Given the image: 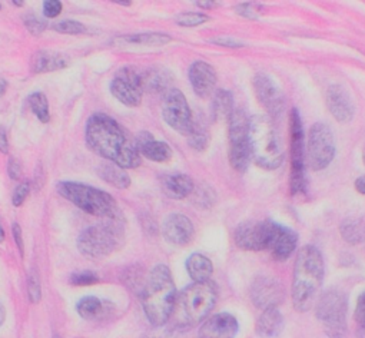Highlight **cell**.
Wrapping results in <instances>:
<instances>
[{
	"label": "cell",
	"mask_w": 365,
	"mask_h": 338,
	"mask_svg": "<svg viewBox=\"0 0 365 338\" xmlns=\"http://www.w3.org/2000/svg\"><path fill=\"white\" fill-rule=\"evenodd\" d=\"M85 139L92 152L123 169L136 168L142 162L135 140L122 125L105 113H93L88 119Z\"/></svg>",
	"instance_id": "obj_1"
},
{
	"label": "cell",
	"mask_w": 365,
	"mask_h": 338,
	"mask_svg": "<svg viewBox=\"0 0 365 338\" xmlns=\"http://www.w3.org/2000/svg\"><path fill=\"white\" fill-rule=\"evenodd\" d=\"M324 280V258L314 245L302 247L295 260L292 275V305L298 312H307L314 307Z\"/></svg>",
	"instance_id": "obj_2"
},
{
	"label": "cell",
	"mask_w": 365,
	"mask_h": 338,
	"mask_svg": "<svg viewBox=\"0 0 365 338\" xmlns=\"http://www.w3.org/2000/svg\"><path fill=\"white\" fill-rule=\"evenodd\" d=\"M176 297L170 270L162 264L153 267L142 288V307L153 327H162L170 319Z\"/></svg>",
	"instance_id": "obj_3"
},
{
	"label": "cell",
	"mask_w": 365,
	"mask_h": 338,
	"mask_svg": "<svg viewBox=\"0 0 365 338\" xmlns=\"http://www.w3.org/2000/svg\"><path fill=\"white\" fill-rule=\"evenodd\" d=\"M218 301V287L214 281L194 282L176 297L172 317L179 328L204 322ZM170 317V318H172Z\"/></svg>",
	"instance_id": "obj_4"
},
{
	"label": "cell",
	"mask_w": 365,
	"mask_h": 338,
	"mask_svg": "<svg viewBox=\"0 0 365 338\" xmlns=\"http://www.w3.org/2000/svg\"><path fill=\"white\" fill-rule=\"evenodd\" d=\"M56 190L65 200L89 215L103 220L123 217L116 200L99 188L73 181H62L56 185Z\"/></svg>",
	"instance_id": "obj_5"
},
{
	"label": "cell",
	"mask_w": 365,
	"mask_h": 338,
	"mask_svg": "<svg viewBox=\"0 0 365 338\" xmlns=\"http://www.w3.org/2000/svg\"><path fill=\"white\" fill-rule=\"evenodd\" d=\"M250 143L252 159L258 166L277 169L282 163V142L269 116L255 115L250 119Z\"/></svg>",
	"instance_id": "obj_6"
},
{
	"label": "cell",
	"mask_w": 365,
	"mask_h": 338,
	"mask_svg": "<svg viewBox=\"0 0 365 338\" xmlns=\"http://www.w3.org/2000/svg\"><path fill=\"white\" fill-rule=\"evenodd\" d=\"M123 240L125 220L119 217L83 230L78 238V248L85 257L103 258L120 248Z\"/></svg>",
	"instance_id": "obj_7"
},
{
	"label": "cell",
	"mask_w": 365,
	"mask_h": 338,
	"mask_svg": "<svg viewBox=\"0 0 365 338\" xmlns=\"http://www.w3.org/2000/svg\"><path fill=\"white\" fill-rule=\"evenodd\" d=\"M315 314L329 338H344L346 334L348 302L344 292L328 290L317 301Z\"/></svg>",
	"instance_id": "obj_8"
},
{
	"label": "cell",
	"mask_w": 365,
	"mask_h": 338,
	"mask_svg": "<svg viewBox=\"0 0 365 338\" xmlns=\"http://www.w3.org/2000/svg\"><path fill=\"white\" fill-rule=\"evenodd\" d=\"M250 119L242 109H235L230 118V163L235 171L244 174L251 160Z\"/></svg>",
	"instance_id": "obj_9"
},
{
	"label": "cell",
	"mask_w": 365,
	"mask_h": 338,
	"mask_svg": "<svg viewBox=\"0 0 365 338\" xmlns=\"http://www.w3.org/2000/svg\"><path fill=\"white\" fill-rule=\"evenodd\" d=\"M291 132V180L289 188L292 195L305 191V155H304V126L299 111L294 108L289 115Z\"/></svg>",
	"instance_id": "obj_10"
},
{
	"label": "cell",
	"mask_w": 365,
	"mask_h": 338,
	"mask_svg": "<svg viewBox=\"0 0 365 338\" xmlns=\"http://www.w3.org/2000/svg\"><path fill=\"white\" fill-rule=\"evenodd\" d=\"M308 163L315 171L325 169L335 156V142L331 128L324 122H317L308 132L307 143Z\"/></svg>",
	"instance_id": "obj_11"
},
{
	"label": "cell",
	"mask_w": 365,
	"mask_h": 338,
	"mask_svg": "<svg viewBox=\"0 0 365 338\" xmlns=\"http://www.w3.org/2000/svg\"><path fill=\"white\" fill-rule=\"evenodd\" d=\"M162 116L173 130L182 135H188L194 123L192 112L185 95L175 88L169 89L163 96Z\"/></svg>",
	"instance_id": "obj_12"
},
{
	"label": "cell",
	"mask_w": 365,
	"mask_h": 338,
	"mask_svg": "<svg viewBox=\"0 0 365 338\" xmlns=\"http://www.w3.org/2000/svg\"><path fill=\"white\" fill-rule=\"evenodd\" d=\"M278 224L269 220L265 221H247L238 225L234 234L235 244L241 250L262 251L268 250Z\"/></svg>",
	"instance_id": "obj_13"
},
{
	"label": "cell",
	"mask_w": 365,
	"mask_h": 338,
	"mask_svg": "<svg viewBox=\"0 0 365 338\" xmlns=\"http://www.w3.org/2000/svg\"><path fill=\"white\" fill-rule=\"evenodd\" d=\"M110 93L125 106H139L143 95L142 75L129 66L119 69L110 81Z\"/></svg>",
	"instance_id": "obj_14"
},
{
	"label": "cell",
	"mask_w": 365,
	"mask_h": 338,
	"mask_svg": "<svg viewBox=\"0 0 365 338\" xmlns=\"http://www.w3.org/2000/svg\"><path fill=\"white\" fill-rule=\"evenodd\" d=\"M252 86L258 102L269 113V118H278L285 108V96L275 79L268 73H257L252 79Z\"/></svg>",
	"instance_id": "obj_15"
},
{
	"label": "cell",
	"mask_w": 365,
	"mask_h": 338,
	"mask_svg": "<svg viewBox=\"0 0 365 338\" xmlns=\"http://www.w3.org/2000/svg\"><path fill=\"white\" fill-rule=\"evenodd\" d=\"M285 297L282 284L272 277H258L251 287V298L255 307L277 308Z\"/></svg>",
	"instance_id": "obj_16"
},
{
	"label": "cell",
	"mask_w": 365,
	"mask_h": 338,
	"mask_svg": "<svg viewBox=\"0 0 365 338\" xmlns=\"http://www.w3.org/2000/svg\"><path fill=\"white\" fill-rule=\"evenodd\" d=\"M162 234L169 244L175 247H185L194 240L195 228L188 217L182 214H170L163 221Z\"/></svg>",
	"instance_id": "obj_17"
},
{
	"label": "cell",
	"mask_w": 365,
	"mask_h": 338,
	"mask_svg": "<svg viewBox=\"0 0 365 338\" xmlns=\"http://www.w3.org/2000/svg\"><path fill=\"white\" fill-rule=\"evenodd\" d=\"M325 103L329 113L338 122H351L355 113V105L349 92L341 85H331L325 93Z\"/></svg>",
	"instance_id": "obj_18"
},
{
	"label": "cell",
	"mask_w": 365,
	"mask_h": 338,
	"mask_svg": "<svg viewBox=\"0 0 365 338\" xmlns=\"http://www.w3.org/2000/svg\"><path fill=\"white\" fill-rule=\"evenodd\" d=\"M188 78L194 92L200 98H208L210 95H212L218 82L217 71L205 61L194 62L190 66Z\"/></svg>",
	"instance_id": "obj_19"
},
{
	"label": "cell",
	"mask_w": 365,
	"mask_h": 338,
	"mask_svg": "<svg viewBox=\"0 0 365 338\" xmlns=\"http://www.w3.org/2000/svg\"><path fill=\"white\" fill-rule=\"evenodd\" d=\"M238 319L230 312L215 314L207 318L200 329L201 338H235L238 334Z\"/></svg>",
	"instance_id": "obj_20"
},
{
	"label": "cell",
	"mask_w": 365,
	"mask_h": 338,
	"mask_svg": "<svg viewBox=\"0 0 365 338\" xmlns=\"http://www.w3.org/2000/svg\"><path fill=\"white\" fill-rule=\"evenodd\" d=\"M135 143L140 156H145L153 162H159V163L169 162L173 155L172 148L166 142L155 139L153 135L148 130H142L138 135Z\"/></svg>",
	"instance_id": "obj_21"
},
{
	"label": "cell",
	"mask_w": 365,
	"mask_h": 338,
	"mask_svg": "<svg viewBox=\"0 0 365 338\" xmlns=\"http://www.w3.org/2000/svg\"><path fill=\"white\" fill-rule=\"evenodd\" d=\"M297 244H298V234L294 230L278 224L268 250L271 251V255L277 261H285L292 255V252L297 248Z\"/></svg>",
	"instance_id": "obj_22"
},
{
	"label": "cell",
	"mask_w": 365,
	"mask_h": 338,
	"mask_svg": "<svg viewBox=\"0 0 365 338\" xmlns=\"http://www.w3.org/2000/svg\"><path fill=\"white\" fill-rule=\"evenodd\" d=\"M162 191L166 197L172 200H184L192 195L195 190V184L192 178L185 174H170L165 175L160 180Z\"/></svg>",
	"instance_id": "obj_23"
},
{
	"label": "cell",
	"mask_w": 365,
	"mask_h": 338,
	"mask_svg": "<svg viewBox=\"0 0 365 338\" xmlns=\"http://www.w3.org/2000/svg\"><path fill=\"white\" fill-rule=\"evenodd\" d=\"M66 66H69V58L55 51H38L31 61V69L34 73L56 72Z\"/></svg>",
	"instance_id": "obj_24"
},
{
	"label": "cell",
	"mask_w": 365,
	"mask_h": 338,
	"mask_svg": "<svg viewBox=\"0 0 365 338\" xmlns=\"http://www.w3.org/2000/svg\"><path fill=\"white\" fill-rule=\"evenodd\" d=\"M284 328V317L278 308H267L257 321V332L265 338L277 337Z\"/></svg>",
	"instance_id": "obj_25"
},
{
	"label": "cell",
	"mask_w": 365,
	"mask_h": 338,
	"mask_svg": "<svg viewBox=\"0 0 365 338\" xmlns=\"http://www.w3.org/2000/svg\"><path fill=\"white\" fill-rule=\"evenodd\" d=\"M187 270L194 282L210 281L214 272L212 261L202 254H192L187 261Z\"/></svg>",
	"instance_id": "obj_26"
},
{
	"label": "cell",
	"mask_w": 365,
	"mask_h": 338,
	"mask_svg": "<svg viewBox=\"0 0 365 338\" xmlns=\"http://www.w3.org/2000/svg\"><path fill=\"white\" fill-rule=\"evenodd\" d=\"M98 175L109 185L118 190H126L130 187V178L123 168L115 163H103L98 168Z\"/></svg>",
	"instance_id": "obj_27"
},
{
	"label": "cell",
	"mask_w": 365,
	"mask_h": 338,
	"mask_svg": "<svg viewBox=\"0 0 365 338\" xmlns=\"http://www.w3.org/2000/svg\"><path fill=\"white\" fill-rule=\"evenodd\" d=\"M211 111L215 121H230V118L235 111L232 93L225 89L217 91L212 98Z\"/></svg>",
	"instance_id": "obj_28"
},
{
	"label": "cell",
	"mask_w": 365,
	"mask_h": 338,
	"mask_svg": "<svg viewBox=\"0 0 365 338\" xmlns=\"http://www.w3.org/2000/svg\"><path fill=\"white\" fill-rule=\"evenodd\" d=\"M172 38L166 34H138V35H126L118 38L115 42H120L123 45H132V46H149V48H156V46H163L169 43Z\"/></svg>",
	"instance_id": "obj_29"
},
{
	"label": "cell",
	"mask_w": 365,
	"mask_h": 338,
	"mask_svg": "<svg viewBox=\"0 0 365 338\" xmlns=\"http://www.w3.org/2000/svg\"><path fill=\"white\" fill-rule=\"evenodd\" d=\"M170 85V75L160 69H150L145 75H142V86L143 91L152 93L168 92V86Z\"/></svg>",
	"instance_id": "obj_30"
},
{
	"label": "cell",
	"mask_w": 365,
	"mask_h": 338,
	"mask_svg": "<svg viewBox=\"0 0 365 338\" xmlns=\"http://www.w3.org/2000/svg\"><path fill=\"white\" fill-rule=\"evenodd\" d=\"M339 231L344 241L351 245H356L365 238V225L358 218H346L342 221Z\"/></svg>",
	"instance_id": "obj_31"
},
{
	"label": "cell",
	"mask_w": 365,
	"mask_h": 338,
	"mask_svg": "<svg viewBox=\"0 0 365 338\" xmlns=\"http://www.w3.org/2000/svg\"><path fill=\"white\" fill-rule=\"evenodd\" d=\"M76 311L85 319H96L105 314V302L98 297L88 295L78 301Z\"/></svg>",
	"instance_id": "obj_32"
},
{
	"label": "cell",
	"mask_w": 365,
	"mask_h": 338,
	"mask_svg": "<svg viewBox=\"0 0 365 338\" xmlns=\"http://www.w3.org/2000/svg\"><path fill=\"white\" fill-rule=\"evenodd\" d=\"M187 136L190 146L198 152H204L210 145V133L204 123L194 121L192 128Z\"/></svg>",
	"instance_id": "obj_33"
},
{
	"label": "cell",
	"mask_w": 365,
	"mask_h": 338,
	"mask_svg": "<svg viewBox=\"0 0 365 338\" xmlns=\"http://www.w3.org/2000/svg\"><path fill=\"white\" fill-rule=\"evenodd\" d=\"M29 106L36 118L42 123H48L51 121V111H49V101L43 92H35L28 98Z\"/></svg>",
	"instance_id": "obj_34"
},
{
	"label": "cell",
	"mask_w": 365,
	"mask_h": 338,
	"mask_svg": "<svg viewBox=\"0 0 365 338\" xmlns=\"http://www.w3.org/2000/svg\"><path fill=\"white\" fill-rule=\"evenodd\" d=\"M210 21V16L197 12H185L176 16V24L182 28H197Z\"/></svg>",
	"instance_id": "obj_35"
},
{
	"label": "cell",
	"mask_w": 365,
	"mask_h": 338,
	"mask_svg": "<svg viewBox=\"0 0 365 338\" xmlns=\"http://www.w3.org/2000/svg\"><path fill=\"white\" fill-rule=\"evenodd\" d=\"M53 31L61 32V34H66V35H83V34H89V29L76 21H63L59 24H55Z\"/></svg>",
	"instance_id": "obj_36"
},
{
	"label": "cell",
	"mask_w": 365,
	"mask_h": 338,
	"mask_svg": "<svg viewBox=\"0 0 365 338\" xmlns=\"http://www.w3.org/2000/svg\"><path fill=\"white\" fill-rule=\"evenodd\" d=\"M194 203L200 208H210L215 203V194L210 187H202L200 190H194Z\"/></svg>",
	"instance_id": "obj_37"
},
{
	"label": "cell",
	"mask_w": 365,
	"mask_h": 338,
	"mask_svg": "<svg viewBox=\"0 0 365 338\" xmlns=\"http://www.w3.org/2000/svg\"><path fill=\"white\" fill-rule=\"evenodd\" d=\"M28 295H29V301L32 304H39L42 299V288H41V281H39V275L36 271H32V274L29 277Z\"/></svg>",
	"instance_id": "obj_38"
},
{
	"label": "cell",
	"mask_w": 365,
	"mask_h": 338,
	"mask_svg": "<svg viewBox=\"0 0 365 338\" xmlns=\"http://www.w3.org/2000/svg\"><path fill=\"white\" fill-rule=\"evenodd\" d=\"M99 281V277L89 270L85 271H76L71 275V284L73 285H92Z\"/></svg>",
	"instance_id": "obj_39"
},
{
	"label": "cell",
	"mask_w": 365,
	"mask_h": 338,
	"mask_svg": "<svg viewBox=\"0 0 365 338\" xmlns=\"http://www.w3.org/2000/svg\"><path fill=\"white\" fill-rule=\"evenodd\" d=\"M24 22H25V26L28 28V31L35 36L42 35L46 31V26H48L46 22L43 19L38 18V16H26L24 19Z\"/></svg>",
	"instance_id": "obj_40"
},
{
	"label": "cell",
	"mask_w": 365,
	"mask_h": 338,
	"mask_svg": "<svg viewBox=\"0 0 365 338\" xmlns=\"http://www.w3.org/2000/svg\"><path fill=\"white\" fill-rule=\"evenodd\" d=\"M31 194V184L29 183H22L16 187V190L14 191V197H12V204L15 207H21L24 205V203L28 200Z\"/></svg>",
	"instance_id": "obj_41"
},
{
	"label": "cell",
	"mask_w": 365,
	"mask_h": 338,
	"mask_svg": "<svg viewBox=\"0 0 365 338\" xmlns=\"http://www.w3.org/2000/svg\"><path fill=\"white\" fill-rule=\"evenodd\" d=\"M63 5L62 2H58V0H48V2L43 4V15L45 18L55 19L62 14Z\"/></svg>",
	"instance_id": "obj_42"
},
{
	"label": "cell",
	"mask_w": 365,
	"mask_h": 338,
	"mask_svg": "<svg viewBox=\"0 0 365 338\" xmlns=\"http://www.w3.org/2000/svg\"><path fill=\"white\" fill-rule=\"evenodd\" d=\"M354 318L358 325L365 327V291L361 292V295L356 299L355 311H354Z\"/></svg>",
	"instance_id": "obj_43"
},
{
	"label": "cell",
	"mask_w": 365,
	"mask_h": 338,
	"mask_svg": "<svg viewBox=\"0 0 365 338\" xmlns=\"http://www.w3.org/2000/svg\"><path fill=\"white\" fill-rule=\"evenodd\" d=\"M211 42L215 43V45L224 46V48H231V49H238V48H244L245 46L244 42H241L238 39H234V38H215Z\"/></svg>",
	"instance_id": "obj_44"
},
{
	"label": "cell",
	"mask_w": 365,
	"mask_h": 338,
	"mask_svg": "<svg viewBox=\"0 0 365 338\" xmlns=\"http://www.w3.org/2000/svg\"><path fill=\"white\" fill-rule=\"evenodd\" d=\"M8 173L12 180H19L22 175V165L16 158H11L8 163Z\"/></svg>",
	"instance_id": "obj_45"
},
{
	"label": "cell",
	"mask_w": 365,
	"mask_h": 338,
	"mask_svg": "<svg viewBox=\"0 0 365 338\" xmlns=\"http://www.w3.org/2000/svg\"><path fill=\"white\" fill-rule=\"evenodd\" d=\"M237 14L241 15L242 18H248V19H258V15L254 12L252 6L250 4H242L237 6Z\"/></svg>",
	"instance_id": "obj_46"
},
{
	"label": "cell",
	"mask_w": 365,
	"mask_h": 338,
	"mask_svg": "<svg viewBox=\"0 0 365 338\" xmlns=\"http://www.w3.org/2000/svg\"><path fill=\"white\" fill-rule=\"evenodd\" d=\"M12 232H14V238H15V241H16V245H18L21 254H24V237H22V230H21L19 224H16V222L14 224Z\"/></svg>",
	"instance_id": "obj_47"
},
{
	"label": "cell",
	"mask_w": 365,
	"mask_h": 338,
	"mask_svg": "<svg viewBox=\"0 0 365 338\" xmlns=\"http://www.w3.org/2000/svg\"><path fill=\"white\" fill-rule=\"evenodd\" d=\"M0 152L5 155L9 153V142H8L6 132L4 129H0Z\"/></svg>",
	"instance_id": "obj_48"
},
{
	"label": "cell",
	"mask_w": 365,
	"mask_h": 338,
	"mask_svg": "<svg viewBox=\"0 0 365 338\" xmlns=\"http://www.w3.org/2000/svg\"><path fill=\"white\" fill-rule=\"evenodd\" d=\"M355 190H356L359 194H364V195H365V175L359 177V178L355 181Z\"/></svg>",
	"instance_id": "obj_49"
},
{
	"label": "cell",
	"mask_w": 365,
	"mask_h": 338,
	"mask_svg": "<svg viewBox=\"0 0 365 338\" xmlns=\"http://www.w3.org/2000/svg\"><path fill=\"white\" fill-rule=\"evenodd\" d=\"M142 338H173L172 335H169L168 332L163 334V332H156V331H152V332H148L145 335H142Z\"/></svg>",
	"instance_id": "obj_50"
},
{
	"label": "cell",
	"mask_w": 365,
	"mask_h": 338,
	"mask_svg": "<svg viewBox=\"0 0 365 338\" xmlns=\"http://www.w3.org/2000/svg\"><path fill=\"white\" fill-rule=\"evenodd\" d=\"M197 5L200 8H204V9H212V8H217V2H204V0H201V2H197Z\"/></svg>",
	"instance_id": "obj_51"
},
{
	"label": "cell",
	"mask_w": 365,
	"mask_h": 338,
	"mask_svg": "<svg viewBox=\"0 0 365 338\" xmlns=\"http://www.w3.org/2000/svg\"><path fill=\"white\" fill-rule=\"evenodd\" d=\"M6 91H8V82L5 78L0 76V96H4L6 93Z\"/></svg>",
	"instance_id": "obj_52"
},
{
	"label": "cell",
	"mask_w": 365,
	"mask_h": 338,
	"mask_svg": "<svg viewBox=\"0 0 365 338\" xmlns=\"http://www.w3.org/2000/svg\"><path fill=\"white\" fill-rule=\"evenodd\" d=\"M5 319H6V309H5L4 304H2V302H0V327H2V325H4Z\"/></svg>",
	"instance_id": "obj_53"
},
{
	"label": "cell",
	"mask_w": 365,
	"mask_h": 338,
	"mask_svg": "<svg viewBox=\"0 0 365 338\" xmlns=\"http://www.w3.org/2000/svg\"><path fill=\"white\" fill-rule=\"evenodd\" d=\"M116 5H122V6H130L132 2H122V0H115Z\"/></svg>",
	"instance_id": "obj_54"
},
{
	"label": "cell",
	"mask_w": 365,
	"mask_h": 338,
	"mask_svg": "<svg viewBox=\"0 0 365 338\" xmlns=\"http://www.w3.org/2000/svg\"><path fill=\"white\" fill-rule=\"evenodd\" d=\"M4 241H5V231L2 227H0V244H2Z\"/></svg>",
	"instance_id": "obj_55"
},
{
	"label": "cell",
	"mask_w": 365,
	"mask_h": 338,
	"mask_svg": "<svg viewBox=\"0 0 365 338\" xmlns=\"http://www.w3.org/2000/svg\"><path fill=\"white\" fill-rule=\"evenodd\" d=\"M14 5H16L18 8H21V6H24V2H16V0H14V2H12Z\"/></svg>",
	"instance_id": "obj_56"
},
{
	"label": "cell",
	"mask_w": 365,
	"mask_h": 338,
	"mask_svg": "<svg viewBox=\"0 0 365 338\" xmlns=\"http://www.w3.org/2000/svg\"><path fill=\"white\" fill-rule=\"evenodd\" d=\"M362 160H364V163H365V148H364V150H362Z\"/></svg>",
	"instance_id": "obj_57"
},
{
	"label": "cell",
	"mask_w": 365,
	"mask_h": 338,
	"mask_svg": "<svg viewBox=\"0 0 365 338\" xmlns=\"http://www.w3.org/2000/svg\"><path fill=\"white\" fill-rule=\"evenodd\" d=\"M53 338H62V337H61V335H58V334H55V335H53Z\"/></svg>",
	"instance_id": "obj_58"
},
{
	"label": "cell",
	"mask_w": 365,
	"mask_h": 338,
	"mask_svg": "<svg viewBox=\"0 0 365 338\" xmlns=\"http://www.w3.org/2000/svg\"><path fill=\"white\" fill-rule=\"evenodd\" d=\"M0 8H2V6H0Z\"/></svg>",
	"instance_id": "obj_59"
},
{
	"label": "cell",
	"mask_w": 365,
	"mask_h": 338,
	"mask_svg": "<svg viewBox=\"0 0 365 338\" xmlns=\"http://www.w3.org/2000/svg\"><path fill=\"white\" fill-rule=\"evenodd\" d=\"M200 338H201V337H200Z\"/></svg>",
	"instance_id": "obj_60"
}]
</instances>
